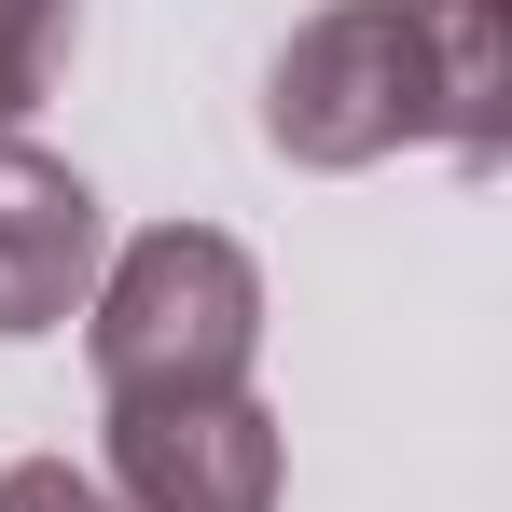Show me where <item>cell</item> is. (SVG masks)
<instances>
[{
  "label": "cell",
  "instance_id": "cell-6",
  "mask_svg": "<svg viewBox=\"0 0 512 512\" xmlns=\"http://www.w3.org/2000/svg\"><path fill=\"white\" fill-rule=\"evenodd\" d=\"M0 512H125L97 471H70V457H14L0 471Z\"/></svg>",
  "mask_w": 512,
  "mask_h": 512
},
{
  "label": "cell",
  "instance_id": "cell-3",
  "mask_svg": "<svg viewBox=\"0 0 512 512\" xmlns=\"http://www.w3.org/2000/svg\"><path fill=\"white\" fill-rule=\"evenodd\" d=\"M277 416L250 388H208V402H111V499L125 512H277Z\"/></svg>",
  "mask_w": 512,
  "mask_h": 512
},
{
  "label": "cell",
  "instance_id": "cell-5",
  "mask_svg": "<svg viewBox=\"0 0 512 512\" xmlns=\"http://www.w3.org/2000/svg\"><path fill=\"white\" fill-rule=\"evenodd\" d=\"M70 42H84V0H0V139H14V111L70 84Z\"/></svg>",
  "mask_w": 512,
  "mask_h": 512
},
{
  "label": "cell",
  "instance_id": "cell-1",
  "mask_svg": "<svg viewBox=\"0 0 512 512\" xmlns=\"http://www.w3.org/2000/svg\"><path fill=\"white\" fill-rule=\"evenodd\" d=\"M263 139L291 167H374L402 139L499 153L512 139V0H319L263 70Z\"/></svg>",
  "mask_w": 512,
  "mask_h": 512
},
{
  "label": "cell",
  "instance_id": "cell-2",
  "mask_svg": "<svg viewBox=\"0 0 512 512\" xmlns=\"http://www.w3.org/2000/svg\"><path fill=\"white\" fill-rule=\"evenodd\" d=\"M263 346V263L222 222H153L125 236L111 277L84 291V360L111 402H208V388H250Z\"/></svg>",
  "mask_w": 512,
  "mask_h": 512
},
{
  "label": "cell",
  "instance_id": "cell-4",
  "mask_svg": "<svg viewBox=\"0 0 512 512\" xmlns=\"http://www.w3.org/2000/svg\"><path fill=\"white\" fill-rule=\"evenodd\" d=\"M84 291H97V194H84V167L0 139V346L84 319Z\"/></svg>",
  "mask_w": 512,
  "mask_h": 512
}]
</instances>
